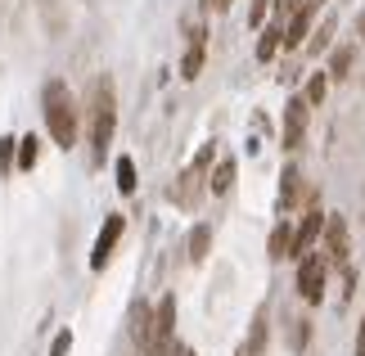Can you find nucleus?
Returning a JSON list of instances; mask_svg holds the SVG:
<instances>
[{"instance_id": "nucleus-10", "label": "nucleus", "mask_w": 365, "mask_h": 356, "mask_svg": "<svg viewBox=\"0 0 365 356\" xmlns=\"http://www.w3.org/2000/svg\"><path fill=\"white\" fill-rule=\"evenodd\" d=\"M312 9L316 5L293 9V23L284 27V36H279V46H284V50H302V36H312Z\"/></svg>"}, {"instance_id": "nucleus-12", "label": "nucleus", "mask_w": 365, "mask_h": 356, "mask_svg": "<svg viewBox=\"0 0 365 356\" xmlns=\"http://www.w3.org/2000/svg\"><path fill=\"white\" fill-rule=\"evenodd\" d=\"M266 338H271V320H266V307L252 311V325H248V343H244V356H262Z\"/></svg>"}, {"instance_id": "nucleus-7", "label": "nucleus", "mask_w": 365, "mask_h": 356, "mask_svg": "<svg viewBox=\"0 0 365 356\" xmlns=\"http://www.w3.org/2000/svg\"><path fill=\"white\" fill-rule=\"evenodd\" d=\"M153 338H158V356L176 343V297H163L153 307Z\"/></svg>"}, {"instance_id": "nucleus-15", "label": "nucleus", "mask_w": 365, "mask_h": 356, "mask_svg": "<svg viewBox=\"0 0 365 356\" xmlns=\"http://www.w3.org/2000/svg\"><path fill=\"white\" fill-rule=\"evenodd\" d=\"M212 248V225H194L190 230V262H203Z\"/></svg>"}, {"instance_id": "nucleus-6", "label": "nucleus", "mask_w": 365, "mask_h": 356, "mask_svg": "<svg viewBox=\"0 0 365 356\" xmlns=\"http://www.w3.org/2000/svg\"><path fill=\"white\" fill-rule=\"evenodd\" d=\"M302 136H307V99L293 95L284 104V149H302Z\"/></svg>"}, {"instance_id": "nucleus-22", "label": "nucleus", "mask_w": 365, "mask_h": 356, "mask_svg": "<svg viewBox=\"0 0 365 356\" xmlns=\"http://www.w3.org/2000/svg\"><path fill=\"white\" fill-rule=\"evenodd\" d=\"M118 190H122V194H131V190H135V163H131V158H122V163H118Z\"/></svg>"}, {"instance_id": "nucleus-4", "label": "nucleus", "mask_w": 365, "mask_h": 356, "mask_svg": "<svg viewBox=\"0 0 365 356\" xmlns=\"http://www.w3.org/2000/svg\"><path fill=\"white\" fill-rule=\"evenodd\" d=\"M126 334H131V343L140 356H158V338H153V307L149 302H131L126 311Z\"/></svg>"}, {"instance_id": "nucleus-24", "label": "nucleus", "mask_w": 365, "mask_h": 356, "mask_svg": "<svg viewBox=\"0 0 365 356\" xmlns=\"http://www.w3.org/2000/svg\"><path fill=\"white\" fill-rule=\"evenodd\" d=\"M68 347H73V334H59V338H54V347H50V356H68Z\"/></svg>"}, {"instance_id": "nucleus-3", "label": "nucleus", "mask_w": 365, "mask_h": 356, "mask_svg": "<svg viewBox=\"0 0 365 356\" xmlns=\"http://www.w3.org/2000/svg\"><path fill=\"white\" fill-rule=\"evenodd\" d=\"M325 275H329V258H325V253H307V258L298 262V293L312 307L325 297Z\"/></svg>"}, {"instance_id": "nucleus-1", "label": "nucleus", "mask_w": 365, "mask_h": 356, "mask_svg": "<svg viewBox=\"0 0 365 356\" xmlns=\"http://www.w3.org/2000/svg\"><path fill=\"white\" fill-rule=\"evenodd\" d=\"M41 113H46V126H50V140L59 149H73L77 136H81V113H77V99L68 95L63 81H50L46 95H41Z\"/></svg>"}, {"instance_id": "nucleus-28", "label": "nucleus", "mask_w": 365, "mask_h": 356, "mask_svg": "<svg viewBox=\"0 0 365 356\" xmlns=\"http://www.w3.org/2000/svg\"><path fill=\"white\" fill-rule=\"evenodd\" d=\"M275 9H284V14H293V9H302V0H275Z\"/></svg>"}, {"instance_id": "nucleus-31", "label": "nucleus", "mask_w": 365, "mask_h": 356, "mask_svg": "<svg viewBox=\"0 0 365 356\" xmlns=\"http://www.w3.org/2000/svg\"><path fill=\"white\" fill-rule=\"evenodd\" d=\"M190 356H194V352H190Z\"/></svg>"}, {"instance_id": "nucleus-14", "label": "nucleus", "mask_w": 365, "mask_h": 356, "mask_svg": "<svg viewBox=\"0 0 365 356\" xmlns=\"http://www.w3.org/2000/svg\"><path fill=\"white\" fill-rule=\"evenodd\" d=\"M203 27H194V46L185 50V59H180V77H185V81H194V77H199L203 73Z\"/></svg>"}, {"instance_id": "nucleus-13", "label": "nucleus", "mask_w": 365, "mask_h": 356, "mask_svg": "<svg viewBox=\"0 0 365 356\" xmlns=\"http://www.w3.org/2000/svg\"><path fill=\"white\" fill-rule=\"evenodd\" d=\"M289 253H293V225L289 221H275L271 239H266V258H271V262H284Z\"/></svg>"}, {"instance_id": "nucleus-8", "label": "nucleus", "mask_w": 365, "mask_h": 356, "mask_svg": "<svg viewBox=\"0 0 365 356\" xmlns=\"http://www.w3.org/2000/svg\"><path fill=\"white\" fill-rule=\"evenodd\" d=\"M320 230H325V212H316V208H312V212H302V221L293 225V253H289V258H302V253L316 244V235H320Z\"/></svg>"}, {"instance_id": "nucleus-20", "label": "nucleus", "mask_w": 365, "mask_h": 356, "mask_svg": "<svg viewBox=\"0 0 365 356\" xmlns=\"http://www.w3.org/2000/svg\"><path fill=\"white\" fill-rule=\"evenodd\" d=\"M325 91H329V77H320V73H316L312 81H307V95H302V99H307V108H316L320 99H325Z\"/></svg>"}, {"instance_id": "nucleus-29", "label": "nucleus", "mask_w": 365, "mask_h": 356, "mask_svg": "<svg viewBox=\"0 0 365 356\" xmlns=\"http://www.w3.org/2000/svg\"><path fill=\"white\" fill-rule=\"evenodd\" d=\"M356 32H361V36H365V14H361V19H356Z\"/></svg>"}, {"instance_id": "nucleus-18", "label": "nucleus", "mask_w": 365, "mask_h": 356, "mask_svg": "<svg viewBox=\"0 0 365 356\" xmlns=\"http://www.w3.org/2000/svg\"><path fill=\"white\" fill-rule=\"evenodd\" d=\"M279 36H284L279 27H266V32H262V41H257V59H262V63H266V59H275V50H279Z\"/></svg>"}, {"instance_id": "nucleus-2", "label": "nucleus", "mask_w": 365, "mask_h": 356, "mask_svg": "<svg viewBox=\"0 0 365 356\" xmlns=\"http://www.w3.org/2000/svg\"><path fill=\"white\" fill-rule=\"evenodd\" d=\"M113 126H118V104H113V91L100 86L95 95V108H91V158L100 163L108 145H113Z\"/></svg>"}, {"instance_id": "nucleus-32", "label": "nucleus", "mask_w": 365, "mask_h": 356, "mask_svg": "<svg viewBox=\"0 0 365 356\" xmlns=\"http://www.w3.org/2000/svg\"><path fill=\"white\" fill-rule=\"evenodd\" d=\"M240 356H244V352H240Z\"/></svg>"}, {"instance_id": "nucleus-26", "label": "nucleus", "mask_w": 365, "mask_h": 356, "mask_svg": "<svg viewBox=\"0 0 365 356\" xmlns=\"http://www.w3.org/2000/svg\"><path fill=\"white\" fill-rule=\"evenodd\" d=\"M356 356H365V311H361V325H356Z\"/></svg>"}, {"instance_id": "nucleus-11", "label": "nucleus", "mask_w": 365, "mask_h": 356, "mask_svg": "<svg viewBox=\"0 0 365 356\" xmlns=\"http://www.w3.org/2000/svg\"><path fill=\"white\" fill-rule=\"evenodd\" d=\"M302 203V172L298 167H284V172H279V212H293Z\"/></svg>"}, {"instance_id": "nucleus-17", "label": "nucleus", "mask_w": 365, "mask_h": 356, "mask_svg": "<svg viewBox=\"0 0 365 356\" xmlns=\"http://www.w3.org/2000/svg\"><path fill=\"white\" fill-rule=\"evenodd\" d=\"M235 172H240V167H235V158L217 163V172H212V194H226L230 185H235Z\"/></svg>"}, {"instance_id": "nucleus-16", "label": "nucleus", "mask_w": 365, "mask_h": 356, "mask_svg": "<svg viewBox=\"0 0 365 356\" xmlns=\"http://www.w3.org/2000/svg\"><path fill=\"white\" fill-rule=\"evenodd\" d=\"M352 63H356V46H343V50H334L329 54V77H347V73H352Z\"/></svg>"}, {"instance_id": "nucleus-21", "label": "nucleus", "mask_w": 365, "mask_h": 356, "mask_svg": "<svg viewBox=\"0 0 365 356\" xmlns=\"http://www.w3.org/2000/svg\"><path fill=\"white\" fill-rule=\"evenodd\" d=\"M36 145H41L36 136H23V140H19V167H23V172L36 163Z\"/></svg>"}, {"instance_id": "nucleus-5", "label": "nucleus", "mask_w": 365, "mask_h": 356, "mask_svg": "<svg viewBox=\"0 0 365 356\" xmlns=\"http://www.w3.org/2000/svg\"><path fill=\"white\" fill-rule=\"evenodd\" d=\"M122 230H126V221L118 217V212H113V217H104V230H100V239H95V248H91V270H104L108 266V258H113Z\"/></svg>"}, {"instance_id": "nucleus-23", "label": "nucleus", "mask_w": 365, "mask_h": 356, "mask_svg": "<svg viewBox=\"0 0 365 356\" xmlns=\"http://www.w3.org/2000/svg\"><path fill=\"white\" fill-rule=\"evenodd\" d=\"M275 0H252V9H248V23L252 27H262V19H266V9H271Z\"/></svg>"}, {"instance_id": "nucleus-9", "label": "nucleus", "mask_w": 365, "mask_h": 356, "mask_svg": "<svg viewBox=\"0 0 365 356\" xmlns=\"http://www.w3.org/2000/svg\"><path fill=\"white\" fill-rule=\"evenodd\" d=\"M325 258H329V266L334 262H343L347 258V221L343 217H325Z\"/></svg>"}, {"instance_id": "nucleus-25", "label": "nucleus", "mask_w": 365, "mask_h": 356, "mask_svg": "<svg viewBox=\"0 0 365 356\" xmlns=\"http://www.w3.org/2000/svg\"><path fill=\"white\" fill-rule=\"evenodd\" d=\"M9 158H14V140L5 136L0 140V172H9Z\"/></svg>"}, {"instance_id": "nucleus-19", "label": "nucleus", "mask_w": 365, "mask_h": 356, "mask_svg": "<svg viewBox=\"0 0 365 356\" xmlns=\"http://www.w3.org/2000/svg\"><path fill=\"white\" fill-rule=\"evenodd\" d=\"M334 32H339V23H334V19H329V23H320V32H316L312 41H307V54H320V50H329V36H334Z\"/></svg>"}, {"instance_id": "nucleus-27", "label": "nucleus", "mask_w": 365, "mask_h": 356, "mask_svg": "<svg viewBox=\"0 0 365 356\" xmlns=\"http://www.w3.org/2000/svg\"><path fill=\"white\" fill-rule=\"evenodd\" d=\"M203 9L207 14H221V9H230V0H203Z\"/></svg>"}, {"instance_id": "nucleus-30", "label": "nucleus", "mask_w": 365, "mask_h": 356, "mask_svg": "<svg viewBox=\"0 0 365 356\" xmlns=\"http://www.w3.org/2000/svg\"><path fill=\"white\" fill-rule=\"evenodd\" d=\"M307 5H325V0H307Z\"/></svg>"}]
</instances>
